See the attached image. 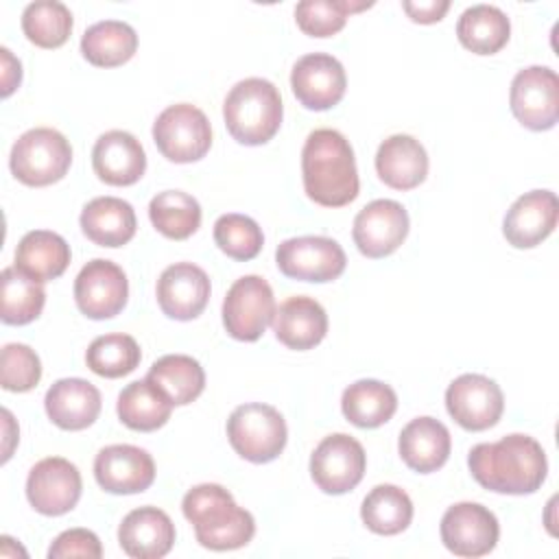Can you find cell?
Segmentation results:
<instances>
[{
    "mask_svg": "<svg viewBox=\"0 0 559 559\" xmlns=\"http://www.w3.org/2000/svg\"><path fill=\"white\" fill-rule=\"evenodd\" d=\"M467 465L480 487L509 496L537 491L548 474L542 443L520 432L507 435L493 443L474 445Z\"/></svg>",
    "mask_w": 559,
    "mask_h": 559,
    "instance_id": "6da1fadb",
    "label": "cell"
},
{
    "mask_svg": "<svg viewBox=\"0 0 559 559\" xmlns=\"http://www.w3.org/2000/svg\"><path fill=\"white\" fill-rule=\"evenodd\" d=\"M301 179L308 199L343 207L358 197V170L349 140L336 129H314L301 151Z\"/></svg>",
    "mask_w": 559,
    "mask_h": 559,
    "instance_id": "7a4b0ae2",
    "label": "cell"
},
{
    "mask_svg": "<svg viewBox=\"0 0 559 559\" xmlns=\"http://www.w3.org/2000/svg\"><path fill=\"white\" fill-rule=\"evenodd\" d=\"M183 518L194 524L197 542L210 550H236L255 533L253 515L234 502V496L216 483L192 487L181 500Z\"/></svg>",
    "mask_w": 559,
    "mask_h": 559,
    "instance_id": "3957f363",
    "label": "cell"
},
{
    "mask_svg": "<svg viewBox=\"0 0 559 559\" xmlns=\"http://www.w3.org/2000/svg\"><path fill=\"white\" fill-rule=\"evenodd\" d=\"M284 107L277 87L260 76L238 81L223 103L229 135L245 146L266 144L282 124Z\"/></svg>",
    "mask_w": 559,
    "mask_h": 559,
    "instance_id": "277c9868",
    "label": "cell"
},
{
    "mask_svg": "<svg viewBox=\"0 0 559 559\" xmlns=\"http://www.w3.org/2000/svg\"><path fill=\"white\" fill-rule=\"evenodd\" d=\"M72 164V146L63 133L50 127H35L22 133L9 157L11 173L17 181L41 188L66 177Z\"/></svg>",
    "mask_w": 559,
    "mask_h": 559,
    "instance_id": "5b68a950",
    "label": "cell"
},
{
    "mask_svg": "<svg viewBox=\"0 0 559 559\" xmlns=\"http://www.w3.org/2000/svg\"><path fill=\"white\" fill-rule=\"evenodd\" d=\"M227 439L245 461L269 463L282 454L288 430L277 408L262 402H249L231 411L227 419Z\"/></svg>",
    "mask_w": 559,
    "mask_h": 559,
    "instance_id": "8992f818",
    "label": "cell"
},
{
    "mask_svg": "<svg viewBox=\"0 0 559 559\" xmlns=\"http://www.w3.org/2000/svg\"><path fill=\"white\" fill-rule=\"evenodd\" d=\"M153 140L157 151L175 164H190L212 146V127L207 116L190 105L177 103L166 107L153 122Z\"/></svg>",
    "mask_w": 559,
    "mask_h": 559,
    "instance_id": "52a82bcc",
    "label": "cell"
},
{
    "mask_svg": "<svg viewBox=\"0 0 559 559\" xmlns=\"http://www.w3.org/2000/svg\"><path fill=\"white\" fill-rule=\"evenodd\" d=\"M275 297L260 275L238 277L223 299V325L236 341H258L275 317Z\"/></svg>",
    "mask_w": 559,
    "mask_h": 559,
    "instance_id": "ba28073f",
    "label": "cell"
},
{
    "mask_svg": "<svg viewBox=\"0 0 559 559\" xmlns=\"http://www.w3.org/2000/svg\"><path fill=\"white\" fill-rule=\"evenodd\" d=\"M509 105L515 120L531 131H548L559 120V79L546 66H528L511 81Z\"/></svg>",
    "mask_w": 559,
    "mask_h": 559,
    "instance_id": "9c48e42d",
    "label": "cell"
},
{
    "mask_svg": "<svg viewBox=\"0 0 559 559\" xmlns=\"http://www.w3.org/2000/svg\"><path fill=\"white\" fill-rule=\"evenodd\" d=\"M367 454L354 437L345 432L328 435L310 456V476L323 493L341 496L352 491L365 476Z\"/></svg>",
    "mask_w": 559,
    "mask_h": 559,
    "instance_id": "30bf717a",
    "label": "cell"
},
{
    "mask_svg": "<svg viewBox=\"0 0 559 559\" xmlns=\"http://www.w3.org/2000/svg\"><path fill=\"white\" fill-rule=\"evenodd\" d=\"M275 262L286 277L323 284L341 277L347 258L343 247L332 238L299 236L280 242Z\"/></svg>",
    "mask_w": 559,
    "mask_h": 559,
    "instance_id": "8fae6325",
    "label": "cell"
},
{
    "mask_svg": "<svg viewBox=\"0 0 559 559\" xmlns=\"http://www.w3.org/2000/svg\"><path fill=\"white\" fill-rule=\"evenodd\" d=\"M450 417L465 430L480 432L498 424L504 411L502 389L487 376L463 373L445 391Z\"/></svg>",
    "mask_w": 559,
    "mask_h": 559,
    "instance_id": "7c38bea8",
    "label": "cell"
},
{
    "mask_svg": "<svg viewBox=\"0 0 559 559\" xmlns=\"http://www.w3.org/2000/svg\"><path fill=\"white\" fill-rule=\"evenodd\" d=\"M441 542L456 557L489 555L500 537L498 518L478 502H456L441 518Z\"/></svg>",
    "mask_w": 559,
    "mask_h": 559,
    "instance_id": "4fadbf2b",
    "label": "cell"
},
{
    "mask_svg": "<svg viewBox=\"0 0 559 559\" xmlns=\"http://www.w3.org/2000/svg\"><path fill=\"white\" fill-rule=\"evenodd\" d=\"M129 282L124 271L103 258L87 262L74 280V301L90 319H111L127 306Z\"/></svg>",
    "mask_w": 559,
    "mask_h": 559,
    "instance_id": "5bb4252c",
    "label": "cell"
},
{
    "mask_svg": "<svg viewBox=\"0 0 559 559\" xmlns=\"http://www.w3.org/2000/svg\"><path fill=\"white\" fill-rule=\"evenodd\" d=\"M81 474L74 463L61 456H48L35 463L26 478V498L41 515H63L81 498Z\"/></svg>",
    "mask_w": 559,
    "mask_h": 559,
    "instance_id": "9a60e30c",
    "label": "cell"
},
{
    "mask_svg": "<svg viewBox=\"0 0 559 559\" xmlns=\"http://www.w3.org/2000/svg\"><path fill=\"white\" fill-rule=\"evenodd\" d=\"M295 98L312 111H325L341 103L347 87L343 63L325 52H310L297 59L290 72Z\"/></svg>",
    "mask_w": 559,
    "mask_h": 559,
    "instance_id": "2e32d148",
    "label": "cell"
},
{
    "mask_svg": "<svg viewBox=\"0 0 559 559\" xmlns=\"http://www.w3.org/2000/svg\"><path fill=\"white\" fill-rule=\"evenodd\" d=\"M408 234V212L393 199L367 203L354 218V245L371 260L391 255Z\"/></svg>",
    "mask_w": 559,
    "mask_h": 559,
    "instance_id": "e0dca14e",
    "label": "cell"
},
{
    "mask_svg": "<svg viewBox=\"0 0 559 559\" xmlns=\"http://www.w3.org/2000/svg\"><path fill=\"white\" fill-rule=\"evenodd\" d=\"M94 478L109 493H142L155 480V463L142 448L116 443L96 454Z\"/></svg>",
    "mask_w": 559,
    "mask_h": 559,
    "instance_id": "ac0fdd59",
    "label": "cell"
},
{
    "mask_svg": "<svg viewBox=\"0 0 559 559\" xmlns=\"http://www.w3.org/2000/svg\"><path fill=\"white\" fill-rule=\"evenodd\" d=\"M559 218V201L550 190H531L513 201L502 221V234L515 249H533L546 240Z\"/></svg>",
    "mask_w": 559,
    "mask_h": 559,
    "instance_id": "d6986e66",
    "label": "cell"
},
{
    "mask_svg": "<svg viewBox=\"0 0 559 559\" xmlns=\"http://www.w3.org/2000/svg\"><path fill=\"white\" fill-rule=\"evenodd\" d=\"M210 277L192 262L166 266L157 280V304L162 312L177 321L197 319L210 299Z\"/></svg>",
    "mask_w": 559,
    "mask_h": 559,
    "instance_id": "ffe728a7",
    "label": "cell"
},
{
    "mask_svg": "<svg viewBox=\"0 0 559 559\" xmlns=\"http://www.w3.org/2000/svg\"><path fill=\"white\" fill-rule=\"evenodd\" d=\"M92 168L109 186H133L146 170V153L135 135L111 129L92 148Z\"/></svg>",
    "mask_w": 559,
    "mask_h": 559,
    "instance_id": "44dd1931",
    "label": "cell"
},
{
    "mask_svg": "<svg viewBox=\"0 0 559 559\" xmlns=\"http://www.w3.org/2000/svg\"><path fill=\"white\" fill-rule=\"evenodd\" d=\"M175 524L157 507H140L124 515L118 526V542L133 559H159L175 544Z\"/></svg>",
    "mask_w": 559,
    "mask_h": 559,
    "instance_id": "7402d4cb",
    "label": "cell"
},
{
    "mask_svg": "<svg viewBox=\"0 0 559 559\" xmlns=\"http://www.w3.org/2000/svg\"><path fill=\"white\" fill-rule=\"evenodd\" d=\"M100 391L83 378H61L44 397L50 421L61 430H83L92 426L100 413Z\"/></svg>",
    "mask_w": 559,
    "mask_h": 559,
    "instance_id": "603a6c76",
    "label": "cell"
},
{
    "mask_svg": "<svg viewBox=\"0 0 559 559\" xmlns=\"http://www.w3.org/2000/svg\"><path fill=\"white\" fill-rule=\"evenodd\" d=\"M271 323L275 338L288 349L297 352L312 349L328 332V314L323 306L308 295L288 297L284 304H280Z\"/></svg>",
    "mask_w": 559,
    "mask_h": 559,
    "instance_id": "cb8c5ba5",
    "label": "cell"
},
{
    "mask_svg": "<svg viewBox=\"0 0 559 559\" xmlns=\"http://www.w3.org/2000/svg\"><path fill=\"white\" fill-rule=\"evenodd\" d=\"M376 173L393 190H413L428 175V153L413 135L395 133L378 146Z\"/></svg>",
    "mask_w": 559,
    "mask_h": 559,
    "instance_id": "d4e9b609",
    "label": "cell"
},
{
    "mask_svg": "<svg viewBox=\"0 0 559 559\" xmlns=\"http://www.w3.org/2000/svg\"><path fill=\"white\" fill-rule=\"evenodd\" d=\"M452 439L450 430L435 417H415L411 419L397 441L402 461L419 474L437 472L445 465L450 456Z\"/></svg>",
    "mask_w": 559,
    "mask_h": 559,
    "instance_id": "484cf974",
    "label": "cell"
},
{
    "mask_svg": "<svg viewBox=\"0 0 559 559\" xmlns=\"http://www.w3.org/2000/svg\"><path fill=\"white\" fill-rule=\"evenodd\" d=\"M81 229L98 247H122L138 229L135 212L129 201L118 197H96L81 212Z\"/></svg>",
    "mask_w": 559,
    "mask_h": 559,
    "instance_id": "4316f807",
    "label": "cell"
},
{
    "mask_svg": "<svg viewBox=\"0 0 559 559\" xmlns=\"http://www.w3.org/2000/svg\"><path fill=\"white\" fill-rule=\"evenodd\" d=\"M70 264V245L55 231L33 229L22 236L15 249V264L20 271L37 282H50L63 275Z\"/></svg>",
    "mask_w": 559,
    "mask_h": 559,
    "instance_id": "83f0119b",
    "label": "cell"
},
{
    "mask_svg": "<svg viewBox=\"0 0 559 559\" xmlns=\"http://www.w3.org/2000/svg\"><path fill=\"white\" fill-rule=\"evenodd\" d=\"M146 380L155 384L173 402V406L194 402L205 389V371L201 362L186 354H166L157 358L151 365Z\"/></svg>",
    "mask_w": 559,
    "mask_h": 559,
    "instance_id": "f1b7e54d",
    "label": "cell"
},
{
    "mask_svg": "<svg viewBox=\"0 0 559 559\" xmlns=\"http://www.w3.org/2000/svg\"><path fill=\"white\" fill-rule=\"evenodd\" d=\"M511 35L507 13L493 4H474L465 9L456 22V37L463 48L474 55H496Z\"/></svg>",
    "mask_w": 559,
    "mask_h": 559,
    "instance_id": "f546056e",
    "label": "cell"
},
{
    "mask_svg": "<svg viewBox=\"0 0 559 559\" xmlns=\"http://www.w3.org/2000/svg\"><path fill=\"white\" fill-rule=\"evenodd\" d=\"M120 421L138 432H153L162 428L173 413V402L146 378L127 384L116 404Z\"/></svg>",
    "mask_w": 559,
    "mask_h": 559,
    "instance_id": "4dcf8cb0",
    "label": "cell"
},
{
    "mask_svg": "<svg viewBox=\"0 0 559 559\" xmlns=\"http://www.w3.org/2000/svg\"><path fill=\"white\" fill-rule=\"evenodd\" d=\"M138 50V33L120 20L92 24L81 37L83 57L96 68H116L127 63Z\"/></svg>",
    "mask_w": 559,
    "mask_h": 559,
    "instance_id": "1f68e13d",
    "label": "cell"
},
{
    "mask_svg": "<svg viewBox=\"0 0 559 559\" xmlns=\"http://www.w3.org/2000/svg\"><path fill=\"white\" fill-rule=\"evenodd\" d=\"M343 415L358 428H378L386 424L397 408L395 391L380 380H358L343 391Z\"/></svg>",
    "mask_w": 559,
    "mask_h": 559,
    "instance_id": "d6a6232c",
    "label": "cell"
},
{
    "mask_svg": "<svg viewBox=\"0 0 559 559\" xmlns=\"http://www.w3.org/2000/svg\"><path fill=\"white\" fill-rule=\"evenodd\" d=\"M360 518L376 535H397L413 520V502L397 485H376L360 504Z\"/></svg>",
    "mask_w": 559,
    "mask_h": 559,
    "instance_id": "836d02e7",
    "label": "cell"
},
{
    "mask_svg": "<svg viewBox=\"0 0 559 559\" xmlns=\"http://www.w3.org/2000/svg\"><path fill=\"white\" fill-rule=\"evenodd\" d=\"M0 317L7 325H26L35 321L46 304V290L41 282L33 280L17 266H7L0 275Z\"/></svg>",
    "mask_w": 559,
    "mask_h": 559,
    "instance_id": "e575fe53",
    "label": "cell"
},
{
    "mask_svg": "<svg viewBox=\"0 0 559 559\" xmlns=\"http://www.w3.org/2000/svg\"><path fill=\"white\" fill-rule=\"evenodd\" d=\"M148 218L162 236L186 240L201 225V205L183 190H164L151 199Z\"/></svg>",
    "mask_w": 559,
    "mask_h": 559,
    "instance_id": "d590c367",
    "label": "cell"
},
{
    "mask_svg": "<svg viewBox=\"0 0 559 559\" xmlns=\"http://www.w3.org/2000/svg\"><path fill=\"white\" fill-rule=\"evenodd\" d=\"M72 13L63 2L37 0L22 13V31L26 39L39 48H59L72 33Z\"/></svg>",
    "mask_w": 559,
    "mask_h": 559,
    "instance_id": "8d00e7d4",
    "label": "cell"
},
{
    "mask_svg": "<svg viewBox=\"0 0 559 559\" xmlns=\"http://www.w3.org/2000/svg\"><path fill=\"white\" fill-rule=\"evenodd\" d=\"M142 352L133 336L114 332L94 338L87 347L85 362L100 378H122L140 365Z\"/></svg>",
    "mask_w": 559,
    "mask_h": 559,
    "instance_id": "74e56055",
    "label": "cell"
},
{
    "mask_svg": "<svg viewBox=\"0 0 559 559\" xmlns=\"http://www.w3.org/2000/svg\"><path fill=\"white\" fill-rule=\"evenodd\" d=\"M369 7L371 2L301 0L295 7V20H297V26L310 37H332L345 26L347 15Z\"/></svg>",
    "mask_w": 559,
    "mask_h": 559,
    "instance_id": "f35d334b",
    "label": "cell"
},
{
    "mask_svg": "<svg viewBox=\"0 0 559 559\" xmlns=\"http://www.w3.org/2000/svg\"><path fill=\"white\" fill-rule=\"evenodd\" d=\"M214 242L231 260H253L264 245L260 225L245 214H223L214 223Z\"/></svg>",
    "mask_w": 559,
    "mask_h": 559,
    "instance_id": "ab89813d",
    "label": "cell"
},
{
    "mask_svg": "<svg viewBox=\"0 0 559 559\" xmlns=\"http://www.w3.org/2000/svg\"><path fill=\"white\" fill-rule=\"evenodd\" d=\"M0 382L4 391L26 393L41 378L39 356L24 343H7L0 358Z\"/></svg>",
    "mask_w": 559,
    "mask_h": 559,
    "instance_id": "60d3db41",
    "label": "cell"
},
{
    "mask_svg": "<svg viewBox=\"0 0 559 559\" xmlns=\"http://www.w3.org/2000/svg\"><path fill=\"white\" fill-rule=\"evenodd\" d=\"M103 555L100 539L96 533L87 528H70L57 535L52 546L48 548L50 559H63V557H87V559H98Z\"/></svg>",
    "mask_w": 559,
    "mask_h": 559,
    "instance_id": "b9f144b4",
    "label": "cell"
},
{
    "mask_svg": "<svg viewBox=\"0 0 559 559\" xmlns=\"http://www.w3.org/2000/svg\"><path fill=\"white\" fill-rule=\"evenodd\" d=\"M406 15L413 20V22H419V24H435L439 20H443V15L448 13L450 9V2L448 0H404L402 2Z\"/></svg>",
    "mask_w": 559,
    "mask_h": 559,
    "instance_id": "7bdbcfd3",
    "label": "cell"
},
{
    "mask_svg": "<svg viewBox=\"0 0 559 559\" xmlns=\"http://www.w3.org/2000/svg\"><path fill=\"white\" fill-rule=\"evenodd\" d=\"M2 55V96H9L22 81V66L9 48H0Z\"/></svg>",
    "mask_w": 559,
    "mask_h": 559,
    "instance_id": "ee69618b",
    "label": "cell"
}]
</instances>
